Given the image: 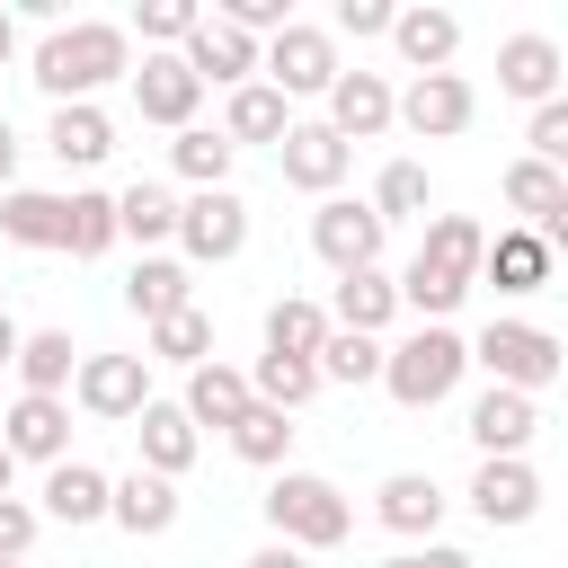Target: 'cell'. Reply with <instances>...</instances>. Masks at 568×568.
I'll list each match as a JSON object with an SVG mask.
<instances>
[{"instance_id": "obj_1", "label": "cell", "mask_w": 568, "mask_h": 568, "mask_svg": "<svg viewBox=\"0 0 568 568\" xmlns=\"http://www.w3.org/2000/svg\"><path fill=\"white\" fill-rule=\"evenodd\" d=\"M133 71V36L124 27H106V18H80V27H53L44 44H36V89L53 98V106H89L106 80H124Z\"/></svg>"}, {"instance_id": "obj_2", "label": "cell", "mask_w": 568, "mask_h": 568, "mask_svg": "<svg viewBox=\"0 0 568 568\" xmlns=\"http://www.w3.org/2000/svg\"><path fill=\"white\" fill-rule=\"evenodd\" d=\"M479 248H488V231H479L470 213H435V222H426V240H417V257H408V275L390 284V293H399V311H417V320L462 311V293L479 284Z\"/></svg>"}, {"instance_id": "obj_3", "label": "cell", "mask_w": 568, "mask_h": 568, "mask_svg": "<svg viewBox=\"0 0 568 568\" xmlns=\"http://www.w3.org/2000/svg\"><path fill=\"white\" fill-rule=\"evenodd\" d=\"M470 373V346L444 328V320H426L417 337H399V346H382V390L417 417V408H444L453 399V382Z\"/></svg>"}, {"instance_id": "obj_4", "label": "cell", "mask_w": 568, "mask_h": 568, "mask_svg": "<svg viewBox=\"0 0 568 568\" xmlns=\"http://www.w3.org/2000/svg\"><path fill=\"white\" fill-rule=\"evenodd\" d=\"M257 506H266V524H275L284 550H337V541L355 532V506H346L337 479H320V470H275V488H266Z\"/></svg>"}, {"instance_id": "obj_5", "label": "cell", "mask_w": 568, "mask_h": 568, "mask_svg": "<svg viewBox=\"0 0 568 568\" xmlns=\"http://www.w3.org/2000/svg\"><path fill=\"white\" fill-rule=\"evenodd\" d=\"M470 346V364H488V382L497 390H524V399H541L550 382H559V337L550 328H532V320H488L479 337H462Z\"/></svg>"}, {"instance_id": "obj_6", "label": "cell", "mask_w": 568, "mask_h": 568, "mask_svg": "<svg viewBox=\"0 0 568 568\" xmlns=\"http://www.w3.org/2000/svg\"><path fill=\"white\" fill-rule=\"evenodd\" d=\"M257 71H266V89L293 106V98H328V80H337V36L328 27H284V36H266V53H257Z\"/></svg>"}, {"instance_id": "obj_7", "label": "cell", "mask_w": 568, "mask_h": 568, "mask_svg": "<svg viewBox=\"0 0 568 568\" xmlns=\"http://www.w3.org/2000/svg\"><path fill=\"white\" fill-rule=\"evenodd\" d=\"M470 115H479V89L462 71H426V80H408V98H390V124H408L417 142H453V133H470Z\"/></svg>"}, {"instance_id": "obj_8", "label": "cell", "mask_w": 568, "mask_h": 568, "mask_svg": "<svg viewBox=\"0 0 568 568\" xmlns=\"http://www.w3.org/2000/svg\"><path fill=\"white\" fill-rule=\"evenodd\" d=\"M178 248H186L195 266H222V257H240V248H248V204H240L231 186H204V195H186V204H178Z\"/></svg>"}, {"instance_id": "obj_9", "label": "cell", "mask_w": 568, "mask_h": 568, "mask_svg": "<svg viewBox=\"0 0 568 568\" xmlns=\"http://www.w3.org/2000/svg\"><path fill=\"white\" fill-rule=\"evenodd\" d=\"M311 248H320L337 275H364V266H382V222H373V204H355V195H328V204L311 213Z\"/></svg>"}, {"instance_id": "obj_10", "label": "cell", "mask_w": 568, "mask_h": 568, "mask_svg": "<svg viewBox=\"0 0 568 568\" xmlns=\"http://www.w3.org/2000/svg\"><path fill=\"white\" fill-rule=\"evenodd\" d=\"M71 390H80V408H89V417L133 426V408L151 399V364H142V355H80Z\"/></svg>"}, {"instance_id": "obj_11", "label": "cell", "mask_w": 568, "mask_h": 568, "mask_svg": "<svg viewBox=\"0 0 568 568\" xmlns=\"http://www.w3.org/2000/svg\"><path fill=\"white\" fill-rule=\"evenodd\" d=\"M124 80H133L142 124H169V133H186V124H195V98H204V89H195V71H186L178 53H142Z\"/></svg>"}, {"instance_id": "obj_12", "label": "cell", "mask_w": 568, "mask_h": 568, "mask_svg": "<svg viewBox=\"0 0 568 568\" xmlns=\"http://www.w3.org/2000/svg\"><path fill=\"white\" fill-rule=\"evenodd\" d=\"M506 204L524 213L515 231H532L541 248H559V240H568V178H559V169H541V160H515V169H506Z\"/></svg>"}, {"instance_id": "obj_13", "label": "cell", "mask_w": 568, "mask_h": 568, "mask_svg": "<svg viewBox=\"0 0 568 568\" xmlns=\"http://www.w3.org/2000/svg\"><path fill=\"white\" fill-rule=\"evenodd\" d=\"M532 426H541V408H532L524 390H497V382H488V390L470 399V426H462V435L479 444V462H515V453L532 444Z\"/></svg>"}, {"instance_id": "obj_14", "label": "cell", "mask_w": 568, "mask_h": 568, "mask_svg": "<svg viewBox=\"0 0 568 568\" xmlns=\"http://www.w3.org/2000/svg\"><path fill=\"white\" fill-rule=\"evenodd\" d=\"M0 444H9V462H71V408L62 399H36V390H18V408L0 417Z\"/></svg>"}, {"instance_id": "obj_15", "label": "cell", "mask_w": 568, "mask_h": 568, "mask_svg": "<svg viewBox=\"0 0 568 568\" xmlns=\"http://www.w3.org/2000/svg\"><path fill=\"white\" fill-rule=\"evenodd\" d=\"M178 62L195 71V89H213V80H222V89H240V80L257 71V44H248L240 27H222V18L204 9V18H195V36L178 44Z\"/></svg>"}, {"instance_id": "obj_16", "label": "cell", "mask_w": 568, "mask_h": 568, "mask_svg": "<svg viewBox=\"0 0 568 568\" xmlns=\"http://www.w3.org/2000/svg\"><path fill=\"white\" fill-rule=\"evenodd\" d=\"M328 133L355 151V142H373V133H390V80L382 71H337L328 80Z\"/></svg>"}, {"instance_id": "obj_17", "label": "cell", "mask_w": 568, "mask_h": 568, "mask_svg": "<svg viewBox=\"0 0 568 568\" xmlns=\"http://www.w3.org/2000/svg\"><path fill=\"white\" fill-rule=\"evenodd\" d=\"M470 506H479V524H532L541 515V470L515 453V462H479L470 470Z\"/></svg>"}, {"instance_id": "obj_18", "label": "cell", "mask_w": 568, "mask_h": 568, "mask_svg": "<svg viewBox=\"0 0 568 568\" xmlns=\"http://www.w3.org/2000/svg\"><path fill=\"white\" fill-rule=\"evenodd\" d=\"M275 160H284V186H302V195H328L337 178H346V142L328 133V124H293L284 142H275Z\"/></svg>"}, {"instance_id": "obj_19", "label": "cell", "mask_w": 568, "mask_h": 568, "mask_svg": "<svg viewBox=\"0 0 568 568\" xmlns=\"http://www.w3.org/2000/svg\"><path fill=\"white\" fill-rule=\"evenodd\" d=\"M106 515H115L133 541H151V532L178 524V479H160V470H124V479H106Z\"/></svg>"}, {"instance_id": "obj_20", "label": "cell", "mask_w": 568, "mask_h": 568, "mask_svg": "<svg viewBox=\"0 0 568 568\" xmlns=\"http://www.w3.org/2000/svg\"><path fill=\"white\" fill-rule=\"evenodd\" d=\"M390 44H399V62L426 80V71H444V62L462 53V18H453V9H390Z\"/></svg>"}, {"instance_id": "obj_21", "label": "cell", "mask_w": 568, "mask_h": 568, "mask_svg": "<svg viewBox=\"0 0 568 568\" xmlns=\"http://www.w3.org/2000/svg\"><path fill=\"white\" fill-rule=\"evenodd\" d=\"M497 89L524 98V106H550L559 98V44L550 36H506L497 44Z\"/></svg>"}, {"instance_id": "obj_22", "label": "cell", "mask_w": 568, "mask_h": 568, "mask_svg": "<svg viewBox=\"0 0 568 568\" xmlns=\"http://www.w3.org/2000/svg\"><path fill=\"white\" fill-rule=\"evenodd\" d=\"M373 515H382L390 532H408V541H435V524H444V488H435L426 470H390V479L373 488Z\"/></svg>"}, {"instance_id": "obj_23", "label": "cell", "mask_w": 568, "mask_h": 568, "mask_svg": "<svg viewBox=\"0 0 568 568\" xmlns=\"http://www.w3.org/2000/svg\"><path fill=\"white\" fill-rule=\"evenodd\" d=\"M133 435H142V470H160V479H178L195 462V426H186L178 399H142L133 408Z\"/></svg>"}, {"instance_id": "obj_24", "label": "cell", "mask_w": 568, "mask_h": 568, "mask_svg": "<svg viewBox=\"0 0 568 568\" xmlns=\"http://www.w3.org/2000/svg\"><path fill=\"white\" fill-rule=\"evenodd\" d=\"M124 311L151 328V320H178V311H195V284H186V266L178 257H142L133 275H124Z\"/></svg>"}, {"instance_id": "obj_25", "label": "cell", "mask_w": 568, "mask_h": 568, "mask_svg": "<svg viewBox=\"0 0 568 568\" xmlns=\"http://www.w3.org/2000/svg\"><path fill=\"white\" fill-rule=\"evenodd\" d=\"M390 311H399V293H390V275H382V266H364V275H337V302H328V328H346V337H382V328H390Z\"/></svg>"}, {"instance_id": "obj_26", "label": "cell", "mask_w": 568, "mask_h": 568, "mask_svg": "<svg viewBox=\"0 0 568 568\" xmlns=\"http://www.w3.org/2000/svg\"><path fill=\"white\" fill-rule=\"evenodd\" d=\"M178 408H186V426H222V435H231V426L248 417V373H231V364H195Z\"/></svg>"}, {"instance_id": "obj_27", "label": "cell", "mask_w": 568, "mask_h": 568, "mask_svg": "<svg viewBox=\"0 0 568 568\" xmlns=\"http://www.w3.org/2000/svg\"><path fill=\"white\" fill-rule=\"evenodd\" d=\"M36 497H44L36 515H53V524H98L106 515V470L98 462H53Z\"/></svg>"}, {"instance_id": "obj_28", "label": "cell", "mask_w": 568, "mask_h": 568, "mask_svg": "<svg viewBox=\"0 0 568 568\" xmlns=\"http://www.w3.org/2000/svg\"><path fill=\"white\" fill-rule=\"evenodd\" d=\"M284 133H293V106H284L266 80H240L231 106H222V142L240 151V142H284Z\"/></svg>"}, {"instance_id": "obj_29", "label": "cell", "mask_w": 568, "mask_h": 568, "mask_svg": "<svg viewBox=\"0 0 568 568\" xmlns=\"http://www.w3.org/2000/svg\"><path fill=\"white\" fill-rule=\"evenodd\" d=\"M479 275H488L497 293H541V284H550V248H541L532 231H497V240L479 248Z\"/></svg>"}, {"instance_id": "obj_30", "label": "cell", "mask_w": 568, "mask_h": 568, "mask_svg": "<svg viewBox=\"0 0 568 568\" xmlns=\"http://www.w3.org/2000/svg\"><path fill=\"white\" fill-rule=\"evenodd\" d=\"M44 151H53L62 169H98V160L115 151V124H106L98 106H53V124H44Z\"/></svg>"}, {"instance_id": "obj_31", "label": "cell", "mask_w": 568, "mask_h": 568, "mask_svg": "<svg viewBox=\"0 0 568 568\" xmlns=\"http://www.w3.org/2000/svg\"><path fill=\"white\" fill-rule=\"evenodd\" d=\"M71 373H80L71 328H36V337H18V382H27L36 399H62V390H71Z\"/></svg>"}, {"instance_id": "obj_32", "label": "cell", "mask_w": 568, "mask_h": 568, "mask_svg": "<svg viewBox=\"0 0 568 568\" xmlns=\"http://www.w3.org/2000/svg\"><path fill=\"white\" fill-rule=\"evenodd\" d=\"M115 240H178V195L169 186H151V178H133L124 195H115Z\"/></svg>"}, {"instance_id": "obj_33", "label": "cell", "mask_w": 568, "mask_h": 568, "mask_svg": "<svg viewBox=\"0 0 568 568\" xmlns=\"http://www.w3.org/2000/svg\"><path fill=\"white\" fill-rule=\"evenodd\" d=\"M328 346V311L320 302H302V293H284L275 311H266V355H293V364H311Z\"/></svg>"}, {"instance_id": "obj_34", "label": "cell", "mask_w": 568, "mask_h": 568, "mask_svg": "<svg viewBox=\"0 0 568 568\" xmlns=\"http://www.w3.org/2000/svg\"><path fill=\"white\" fill-rule=\"evenodd\" d=\"M0 231H9L18 248H62V195L9 186V195H0Z\"/></svg>"}, {"instance_id": "obj_35", "label": "cell", "mask_w": 568, "mask_h": 568, "mask_svg": "<svg viewBox=\"0 0 568 568\" xmlns=\"http://www.w3.org/2000/svg\"><path fill=\"white\" fill-rule=\"evenodd\" d=\"M62 248L71 257H106L115 248V195H98V186L62 195Z\"/></svg>"}, {"instance_id": "obj_36", "label": "cell", "mask_w": 568, "mask_h": 568, "mask_svg": "<svg viewBox=\"0 0 568 568\" xmlns=\"http://www.w3.org/2000/svg\"><path fill=\"white\" fill-rule=\"evenodd\" d=\"M169 160H178V178H186V186L204 195V186H231V160H240V151H231V142L213 133V124H186V133L169 142Z\"/></svg>"}, {"instance_id": "obj_37", "label": "cell", "mask_w": 568, "mask_h": 568, "mask_svg": "<svg viewBox=\"0 0 568 568\" xmlns=\"http://www.w3.org/2000/svg\"><path fill=\"white\" fill-rule=\"evenodd\" d=\"M142 364H213V320L204 311H178V320H151V355Z\"/></svg>"}, {"instance_id": "obj_38", "label": "cell", "mask_w": 568, "mask_h": 568, "mask_svg": "<svg viewBox=\"0 0 568 568\" xmlns=\"http://www.w3.org/2000/svg\"><path fill=\"white\" fill-rule=\"evenodd\" d=\"M231 453H240V462H257V470H284V453H293V417L248 399V417L231 426Z\"/></svg>"}, {"instance_id": "obj_39", "label": "cell", "mask_w": 568, "mask_h": 568, "mask_svg": "<svg viewBox=\"0 0 568 568\" xmlns=\"http://www.w3.org/2000/svg\"><path fill=\"white\" fill-rule=\"evenodd\" d=\"M311 390H320V373L293 364V355H257V373H248V399H257V408H284V417H293Z\"/></svg>"}, {"instance_id": "obj_40", "label": "cell", "mask_w": 568, "mask_h": 568, "mask_svg": "<svg viewBox=\"0 0 568 568\" xmlns=\"http://www.w3.org/2000/svg\"><path fill=\"white\" fill-rule=\"evenodd\" d=\"M311 373H320V382H346V390H355V382H382V346H373V337L328 328V346L311 355Z\"/></svg>"}, {"instance_id": "obj_41", "label": "cell", "mask_w": 568, "mask_h": 568, "mask_svg": "<svg viewBox=\"0 0 568 568\" xmlns=\"http://www.w3.org/2000/svg\"><path fill=\"white\" fill-rule=\"evenodd\" d=\"M399 213H426V169H417V160H390V169H382V186H373V222L390 231Z\"/></svg>"}, {"instance_id": "obj_42", "label": "cell", "mask_w": 568, "mask_h": 568, "mask_svg": "<svg viewBox=\"0 0 568 568\" xmlns=\"http://www.w3.org/2000/svg\"><path fill=\"white\" fill-rule=\"evenodd\" d=\"M195 18H204L195 0H142V9H133V27H142V44H160V53H178V44L195 36Z\"/></svg>"}, {"instance_id": "obj_43", "label": "cell", "mask_w": 568, "mask_h": 568, "mask_svg": "<svg viewBox=\"0 0 568 568\" xmlns=\"http://www.w3.org/2000/svg\"><path fill=\"white\" fill-rule=\"evenodd\" d=\"M532 151L524 160H541V169H559L568 160V98H550V106H532V133H524Z\"/></svg>"}, {"instance_id": "obj_44", "label": "cell", "mask_w": 568, "mask_h": 568, "mask_svg": "<svg viewBox=\"0 0 568 568\" xmlns=\"http://www.w3.org/2000/svg\"><path fill=\"white\" fill-rule=\"evenodd\" d=\"M36 532H44V515H36L27 497H0V559H27Z\"/></svg>"}, {"instance_id": "obj_45", "label": "cell", "mask_w": 568, "mask_h": 568, "mask_svg": "<svg viewBox=\"0 0 568 568\" xmlns=\"http://www.w3.org/2000/svg\"><path fill=\"white\" fill-rule=\"evenodd\" d=\"M337 36H390V0H337Z\"/></svg>"}, {"instance_id": "obj_46", "label": "cell", "mask_w": 568, "mask_h": 568, "mask_svg": "<svg viewBox=\"0 0 568 568\" xmlns=\"http://www.w3.org/2000/svg\"><path fill=\"white\" fill-rule=\"evenodd\" d=\"M240 568H311V559H302V550H284V541H266V550H248Z\"/></svg>"}, {"instance_id": "obj_47", "label": "cell", "mask_w": 568, "mask_h": 568, "mask_svg": "<svg viewBox=\"0 0 568 568\" xmlns=\"http://www.w3.org/2000/svg\"><path fill=\"white\" fill-rule=\"evenodd\" d=\"M18 186V133H9V115H0V195Z\"/></svg>"}, {"instance_id": "obj_48", "label": "cell", "mask_w": 568, "mask_h": 568, "mask_svg": "<svg viewBox=\"0 0 568 568\" xmlns=\"http://www.w3.org/2000/svg\"><path fill=\"white\" fill-rule=\"evenodd\" d=\"M417 568H470V550H444V541H426V550H417Z\"/></svg>"}, {"instance_id": "obj_49", "label": "cell", "mask_w": 568, "mask_h": 568, "mask_svg": "<svg viewBox=\"0 0 568 568\" xmlns=\"http://www.w3.org/2000/svg\"><path fill=\"white\" fill-rule=\"evenodd\" d=\"M0 364H18V328H9V311H0Z\"/></svg>"}, {"instance_id": "obj_50", "label": "cell", "mask_w": 568, "mask_h": 568, "mask_svg": "<svg viewBox=\"0 0 568 568\" xmlns=\"http://www.w3.org/2000/svg\"><path fill=\"white\" fill-rule=\"evenodd\" d=\"M9 53H18V18L0 9V62H9Z\"/></svg>"}, {"instance_id": "obj_51", "label": "cell", "mask_w": 568, "mask_h": 568, "mask_svg": "<svg viewBox=\"0 0 568 568\" xmlns=\"http://www.w3.org/2000/svg\"><path fill=\"white\" fill-rule=\"evenodd\" d=\"M9 479H18V462H9V444H0V497H9Z\"/></svg>"}, {"instance_id": "obj_52", "label": "cell", "mask_w": 568, "mask_h": 568, "mask_svg": "<svg viewBox=\"0 0 568 568\" xmlns=\"http://www.w3.org/2000/svg\"><path fill=\"white\" fill-rule=\"evenodd\" d=\"M382 568H417V550H399V559H382Z\"/></svg>"}, {"instance_id": "obj_53", "label": "cell", "mask_w": 568, "mask_h": 568, "mask_svg": "<svg viewBox=\"0 0 568 568\" xmlns=\"http://www.w3.org/2000/svg\"><path fill=\"white\" fill-rule=\"evenodd\" d=\"M0 568H27V559H0Z\"/></svg>"}]
</instances>
